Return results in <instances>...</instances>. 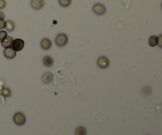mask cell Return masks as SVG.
<instances>
[{
  "instance_id": "obj_9",
  "label": "cell",
  "mask_w": 162,
  "mask_h": 135,
  "mask_svg": "<svg viewBox=\"0 0 162 135\" xmlns=\"http://www.w3.org/2000/svg\"><path fill=\"white\" fill-rule=\"evenodd\" d=\"M43 64L46 67H52L54 64V59L49 55H46L43 58Z\"/></svg>"
},
{
  "instance_id": "obj_21",
  "label": "cell",
  "mask_w": 162,
  "mask_h": 135,
  "mask_svg": "<svg viewBox=\"0 0 162 135\" xmlns=\"http://www.w3.org/2000/svg\"><path fill=\"white\" fill-rule=\"evenodd\" d=\"M5 18V14L2 13V11H0V19H4Z\"/></svg>"
},
{
  "instance_id": "obj_18",
  "label": "cell",
  "mask_w": 162,
  "mask_h": 135,
  "mask_svg": "<svg viewBox=\"0 0 162 135\" xmlns=\"http://www.w3.org/2000/svg\"><path fill=\"white\" fill-rule=\"evenodd\" d=\"M6 25V21L3 19H0V29H3Z\"/></svg>"
},
{
  "instance_id": "obj_1",
  "label": "cell",
  "mask_w": 162,
  "mask_h": 135,
  "mask_svg": "<svg viewBox=\"0 0 162 135\" xmlns=\"http://www.w3.org/2000/svg\"><path fill=\"white\" fill-rule=\"evenodd\" d=\"M55 42L58 47H64L68 43V37L65 33H59L55 39Z\"/></svg>"
},
{
  "instance_id": "obj_5",
  "label": "cell",
  "mask_w": 162,
  "mask_h": 135,
  "mask_svg": "<svg viewBox=\"0 0 162 135\" xmlns=\"http://www.w3.org/2000/svg\"><path fill=\"white\" fill-rule=\"evenodd\" d=\"M24 46H25V42H24L23 40H21V39H16V40H13V44H12L11 47L16 52H20V51L23 49Z\"/></svg>"
},
{
  "instance_id": "obj_6",
  "label": "cell",
  "mask_w": 162,
  "mask_h": 135,
  "mask_svg": "<svg viewBox=\"0 0 162 135\" xmlns=\"http://www.w3.org/2000/svg\"><path fill=\"white\" fill-rule=\"evenodd\" d=\"M3 54H4V56L6 57L7 59H12L16 56L17 52L15 51V50H14L13 47H9L5 48L4 52H3Z\"/></svg>"
},
{
  "instance_id": "obj_11",
  "label": "cell",
  "mask_w": 162,
  "mask_h": 135,
  "mask_svg": "<svg viewBox=\"0 0 162 135\" xmlns=\"http://www.w3.org/2000/svg\"><path fill=\"white\" fill-rule=\"evenodd\" d=\"M13 40H13V38L7 36V37L5 38L4 40L1 41V45H2L3 47H5V48L11 47L12 44H13Z\"/></svg>"
},
{
  "instance_id": "obj_14",
  "label": "cell",
  "mask_w": 162,
  "mask_h": 135,
  "mask_svg": "<svg viewBox=\"0 0 162 135\" xmlns=\"http://www.w3.org/2000/svg\"><path fill=\"white\" fill-rule=\"evenodd\" d=\"M87 130L84 126H78L75 130V135H86Z\"/></svg>"
},
{
  "instance_id": "obj_12",
  "label": "cell",
  "mask_w": 162,
  "mask_h": 135,
  "mask_svg": "<svg viewBox=\"0 0 162 135\" xmlns=\"http://www.w3.org/2000/svg\"><path fill=\"white\" fill-rule=\"evenodd\" d=\"M158 36H151L149 38V44L150 47H155L156 45H158Z\"/></svg>"
},
{
  "instance_id": "obj_4",
  "label": "cell",
  "mask_w": 162,
  "mask_h": 135,
  "mask_svg": "<svg viewBox=\"0 0 162 135\" xmlns=\"http://www.w3.org/2000/svg\"><path fill=\"white\" fill-rule=\"evenodd\" d=\"M96 62H97V66L101 69L108 68V66H109V64H110L108 59L105 56L99 57Z\"/></svg>"
},
{
  "instance_id": "obj_10",
  "label": "cell",
  "mask_w": 162,
  "mask_h": 135,
  "mask_svg": "<svg viewBox=\"0 0 162 135\" xmlns=\"http://www.w3.org/2000/svg\"><path fill=\"white\" fill-rule=\"evenodd\" d=\"M53 78H54V76H53V74L52 73L47 72V73H45L43 74L42 81L45 84H49V83H51L52 81Z\"/></svg>"
},
{
  "instance_id": "obj_17",
  "label": "cell",
  "mask_w": 162,
  "mask_h": 135,
  "mask_svg": "<svg viewBox=\"0 0 162 135\" xmlns=\"http://www.w3.org/2000/svg\"><path fill=\"white\" fill-rule=\"evenodd\" d=\"M7 36V33L6 31L1 30L0 31V41H2Z\"/></svg>"
},
{
  "instance_id": "obj_16",
  "label": "cell",
  "mask_w": 162,
  "mask_h": 135,
  "mask_svg": "<svg viewBox=\"0 0 162 135\" xmlns=\"http://www.w3.org/2000/svg\"><path fill=\"white\" fill-rule=\"evenodd\" d=\"M59 5L63 7H69L71 3V0H59Z\"/></svg>"
},
{
  "instance_id": "obj_20",
  "label": "cell",
  "mask_w": 162,
  "mask_h": 135,
  "mask_svg": "<svg viewBox=\"0 0 162 135\" xmlns=\"http://www.w3.org/2000/svg\"><path fill=\"white\" fill-rule=\"evenodd\" d=\"M158 44L159 45V47H162V35H160L158 36Z\"/></svg>"
},
{
  "instance_id": "obj_15",
  "label": "cell",
  "mask_w": 162,
  "mask_h": 135,
  "mask_svg": "<svg viewBox=\"0 0 162 135\" xmlns=\"http://www.w3.org/2000/svg\"><path fill=\"white\" fill-rule=\"evenodd\" d=\"M1 93L3 97H9L11 96V91L8 88H3L2 90H1Z\"/></svg>"
},
{
  "instance_id": "obj_8",
  "label": "cell",
  "mask_w": 162,
  "mask_h": 135,
  "mask_svg": "<svg viewBox=\"0 0 162 135\" xmlns=\"http://www.w3.org/2000/svg\"><path fill=\"white\" fill-rule=\"evenodd\" d=\"M40 47L44 50H48L52 47V41L48 38H45L40 42Z\"/></svg>"
},
{
  "instance_id": "obj_19",
  "label": "cell",
  "mask_w": 162,
  "mask_h": 135,
  "mask_svg": "<svg viewBox=\"0 0 162 135\" xmlns=\"http://www.w3.org/2000/svg\"><path fill=\"white\" fill-rule=\"evenodd\" d=\"M6 1L5 0H0V9H4L6 7Z\"/></svg>"
},
{
  "instance_id": "obj_13",
  "label": "cell",
  "mask_w": 162,
  "mask_h": 135,
  "mask_svg": "<svg viewBox=\"0 0 162 135\" xmlns=\"http://www.w3.org/2000/svg\"><path fill=\"white\" fill-rule=\"evenodd\" d=\"M5 28L7 29L8 32H12L14 30L15 28V25L12 21H6V25H5Z\"/></svg>"
},
{
  "instance_id": "obj_2",
  "label": "cell",
  "mask_w": 162,
  "mask_h": 135,
  "mask_svg": "<svg viewBox=\"0 0 162 135\" xmlns=\"http://www.w3.org/2000/svg\"><path fill=\"white\" fill-rule=\"evenodd\" d=\"M13 119H14V123L18 126L24 125L26 122V116H25V115L23 113H21V112H18V113L14 114Z\"/></svg>"
},
{
  "instance_id": "obj_7",
  "label": "cell",
  "mask_w": 162,
  "mask_h": 135,
  "mask_svg": "<svg viewBox=\"0 0 162 135\" xmlns=\"http://www.w3.org/2000/svg\"><path fill=\"white\" fill-rule=\"evenodd\" d=\"M30 5L32 8L34 9H40L45 5L44 0H31Z\"/></svg>"
},
{
  "instance_id": "obj_3",
  "label": "cell",
  "mask_w": 162,
  "mask_h": 135,
  "mask_svg": "<svg viewBox=\"0 0 162 135\" xmlns=\"http://www.w3.org/2000/svg\"><path fill=\"white\" fill-rule=\"evenodd\" d=\"M93 11L97 15H103L105 14L106 7L101 3H96L93 7Z\"/></svg>"
}]
</instances>
